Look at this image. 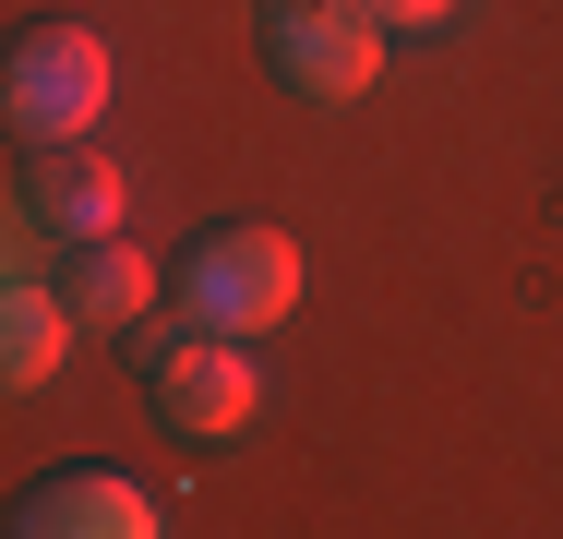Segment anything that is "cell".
Instances as JSON below:
<instances>
[{"label": "cell", "instance_id": "obj_1", "mask_svg": "<svg viewBox=\"0 0 563 539\" xmlns=\"http://www.w3.org/2000/svg\"><path fill=\"white\" fill-rule=\"evenodd\" d=\"M288 300H300V240L264 216H217L168 252V312L205 336H264V323H288Z\"/></svg>", "mask_w": 563, "mask_h": 539}, {"label": "cell", "instance_id": "obj_2", "mask_svg": "<svg viewBox=\"0 0 563 539\" xmlns=\"http://www.w3.org/2000/svg\"><path fill=\"white\" fill-rule=\"evenodd\" d=\"M0 97H12V132L24 144H85L97 108H109V36L97 24H24Z\"/></svg>", "mask_w": 563, "mask_h": 539}, {"label": "cell", "instance_id": "obj_3", "mask_svg": "<svg viewBox=\"0 0 563 539\" xmlns=\"http://www.w3.org/2000/svg\"><path fill=\"white\" fill-rule=\"evenodd\" d=\"M144 408L168 431H192V443H217L264 408V372L240 360V336H205V323H168V336H144Z\"/></svg>", "mask_w": 563, "mask_h": 539}, {"label": "cell", "instance_id": "obj_4", "mask_svg": "<svg viewBox=\"0 0 563 539\" xmlns=\"http://www.w3.org/2000/svg\"><path fill=\"white\" fill-rule=\"evenodd\" d=\"M264 61L300 97H372L384 73V24L360 0H264Z\"/></svg>", "mask_w": 563, "mask_h": 539}, {"label": "cell", "instance_id": "obj_5", "mask_svg": "<svg viewBox=\"0 0 563 539\" xmlns=\"http://www.w3.org/2000/svg\"><path fill=\"white\" fill-rule=\"evenodd\" d=\"M12 539H156V504L120 468H48V480H24Z\"/></svg>", "mask_w": 563, "mask_h": 539}, {"label": "cell", "instance_id": "obj_6", "mask_svg": "<svg viewBox=\"0 0 563 539\" xmlns=\"http://www.w3.org/2000/svg\"><path fill=\"white\" fill-rule=\"evenodd\" d=\"M24 216L60 228V240H109L120 228V156L85 132V144H24Z\"/></svg>", "mask_w": 563, "mask_h": 539}, {"label": "cell", "instance_id": "obj_7", "mask_svg": "<svg viewBox=\"0 0 563 539\" xmlns=\"http://www.w3.org/2000/svg\"><path fill=\"white\" fill-rule=\"evenodd\" d=\"M168 276L132 252V240H73V264H60V300H73V323H97V336H120V323H144V300H156Z\"/></svg>", "mask_w": 563, "mask_h": 539}, {"label": "cell", "instance_id": "obj_8", "mask_svg": "<svg viewBox=\"0 0 563 539\" xmlns=\"http://www.w3.org/2000/svg\"><path fill=\"white\" fill-rule=\"evenodd\" d=\"M60 348H73V300L36 288V276H12V288H0V384L36 396V384L60 372Z\"/></svg>", "mask_w": 563, "mask_h": 539}, {"label": "cell", "instance_id": "obj_9", "mask_svg": "<svg viewBox=\"0 0 563 539\" xmlns=\"http://www.w3.org/2000/svg\"><path fill=\"white\" fill-rule=\"evenodd\" d=\"M360 12H372V24H384V36H420V24H444L455 0H360Z\"/></svg>", "mask_w": 563, "mask_h": 539}]
</instances>
